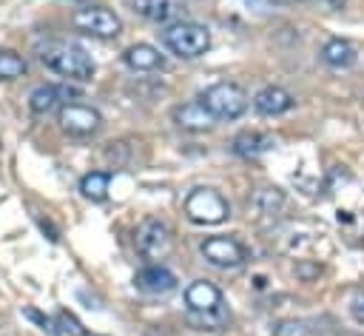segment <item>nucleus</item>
Wrapping results in <instances>:
<instances>
[{
  "label": "nucleus",
  "instance_id": "nucleus-1",
  "mask_svg": "<svg viewBox=\"0 0 364 336\" xmlns=\"http://www.w3.org/2000/svg\"><path fill=\"white\" fill-rule=\"evenodd\" d=\"M37 57L46 68H51L60 77L77 80V83H88L97 71L91 54L85 48H80L77 43L68 40H46L37 46Z\"/></svg>",
  "mask_w": 364,
  "mask_h": 336
},
{
  "label": "nucleus",
  "instance_id": "nucleus-2",
  "mask_svg": "<svg viewBox=\"0 0 364 336\" xmlns=\"http://www.w3.org/2000/svg\"><path fill=\"white\" fill-rule=\"evenodd\" d=\"M162 46L182 57V60H196L210 48V31L202 23L193 20H176L171 26H165L162 31Z\"/></svg>",
  "mask_w": 364,
  "mask_h": 336
},
{
  "label": "nucleus",
  "instance_id": "nucleus-3",
  "mask_svg": "<svg viewBox=\"0 0 364 336\" xmlns=\"http://www.w3.org/2000/svg\"><path fill=\"white\" fill-rule=\"evenodd\" d=\"M199 103L213 114V120H239L247 111V94L236 83H213L199 94Z\"/></svg>",
  "mask_w": 364,
  "mask_h": 336
},
{
  "label": "nucleus",
  "instance_id": "nucleus-4",
  "mask_svg": "<svg viewBox=\"0 0 364 336\" xmlns=\"http://www.w3.org/2000/svg\"><path fill=\"white\" fill-rule=\"evenodd\" d=\"M185 214L196 225H219L230 216V205L213 188H193L185 196Z\"/></svg>",
  "mask_w": 364,
  "mask_h": 336
},
{
  "label": "nucleus",
  "instance_id": "nucleus-5",
  "mask_svg": "<svg viewBox=\"0 0 364 336\" xmlns=\"http://www.w3.org/2000/svg\"><path fill=\"white\" fill-rule=\"evenodd\" d=\"M71 23L77 31L88 37H100V40H111L122 31V20L105 6H82L71 14Z\"/></svg>",
  "mask_w": 364,
  "mask_h": 336
},
{
  "label": "nucleus",
  "instance_id": "nucleus-6",
  "mask_svg": "<svg viewBox=\"0 0 364 336\" xmlns=\"http://www.w3.org/2000/svg\"><path fill=\"white\" fill-rule=\"evenodd\" d=\"M134 242H136V251H139L142 259H162L173 248L171 228L162 219H154V216L139 222V228L134 233Z\"/></svg>",
  "mask_w": 364,
  "mask_h": 336
},
{
  "label": "nucleus",
  "instance_id": "nucleus-7",
  "mask_svg": "<svg viewBox=\"0 0 364 336\" xmlns=\"http://www.w3.org/2000/svg\"><path fill=\"white\" fill-rule=\"evenodd\" d=\"M199 251L216 268H239V265H245L250 259L247 248L242 242H236L233 236H208L199 245Z\"/></svg>",
  "mask_w": 364,
  "mask_h": 336
},
{
  "label": "nucleus",
  "instance_id": "nucleus-8",
  "mask_svg": "<svg viewBox=\"0 0 364 336\" xmlns=\"http://www.w3.org/2000/svg\"><path fill=\"white\" fill-rule=\"evenodd\" d=\"M60 128L71 137H91L102 128V114L85 103H68L60 108Z\"/></svg>",
  "mask_w": 364,
  "mask_h": 336
},
{
  "label": "nucleus",
  "instance_id": "nucleus-9",
  "mask_svg": "<svg viewBox=\"0 0 364 336\" xmlns=\"http://www.w3.org/2000/svg\"><path fill=\"white\" fill-rule=\"evenodd\" d=\"M80 91L68 83H51V85H37L28 97V108L34 114H51L54 108H63L68 105L71 100H77Z\"/></svg>",
  "mask_w": 364,
  "mask_h": 336
},
{
  "label": "nucleus",
  "instance_id": "nucleus-10",
  "mask_svg": "<svg viewBox=\"0 0 364 336\" xmlns=\"http://www.w3.org/2000/svg\"><path fill=\"white\" fill-rule=\"evenodd\" d=\"M131 9L151 23H176L185 14V0H128Z\"/></svg>",
  "mask_w": 364,
  "mask_h": 336
},
{
  "label": "nucleus",
  "instance_id": "nucleus-11",
  "mask_svg": "<svg viewBox=\"0 0 364 336\" xmlns=\"http://www.w3.org/2000/svg\"><path fill=\"white\" fill-rule=\"evenodd\" d=\"M293 105H296V97L287 88H282V85H264L253 97V108L262 117H279V114L290 111Z\"/></svg>",
  "mask_w": 364,
  "mask_h": 336
},
{
  "label": "nucleus",
  "instance_id": "nucleus-12",
  "mask_svg": "<svg viewBox=\"0 0 364 336\" xmlns=\"http://www.w3.org/2000/svg\"><path fill=\"white\" fill-rule=\"evenodd\" d=\"M134 285L142 293H168V290L176 288V276L162 265H145L142 271H136Z\"/></svg>",
  "mask_w": 364,
  "mask_h": 336
},
{
  "label": "nucleus",
  "instance_id": "nucleus-13",
  "mask_svg": "<svg viewBox=\"0 0 364 336\" xmlns=\"http://www.w3.org/2000/svg\"><path fill=\"white\" fill-rule=\"evenodd\" d=\"M185 305L188 310H213L222 305V290L208 279H196L185 288Z\"/></svg>",
  "mask_w": 364,
  "mask_h": 336
},
{
  "label": "nucleus",
  "instance_id": "nucleus-14",
  "mask_svg": "<svg viewBox=\"0 0 364 336\" xmlns=\"http://www.w3.org/2000/svg\"><path fill=\"white\" fill-rule=\"evenodd\" d=\"M230 148H233V154H239L245 159H256V157H262V154H267L273 148V137L264 134V131H253V128L250 131H239L230 140Z\"/></svg>",
  "mask_w": 364,
  "mask_h": 336
},
{
  "label": "nucleus",
  "instance_id": "nucleus-15",
  "mask_svg": "<svg viewBox=\"0 0 364 336\" xmlns=\"http://www.w3.org/2000/svg\"><path fill=\"white\" fill-rule=\"evenodd\" d=\"M122 60L128 68L134 71H156L165 65V57L159 54V48H154L151 43H134L122 51Z\"/></svg>",
  "mask_w": 364,
  "mask_h": 336
},
{
  "label": "nucleus",
  "instance_id": "nucleus-16",
  "mask_svg": "<svg viewBox=\"0 0 364 336\" xmlns=\"http://www.w3.org/2000/svg\"><path fill=\"white\" fill-rule=\"evenodd\" d=\"M173 120H176V125L185 128V131H208V128L216 122L213 114H210L199 100L185 103V105H176V108H173Z\"/></svg>",
  "mask_w": 364,
  "mask_h": 336
},
{
  "label": "nucleus",
  "instance_id": "nucleus-17",
  "mask_svg": "<svg viewBox=\"0 0 364 336\" xmlns=\"http://www.w3.org/2000/svg\"><path fill=\"white\" fill-rule=\"evenodd\" d=\"M321 60H324L330 68H350V65H355L358 54H355V48H353L350 40L330 37V40L321 46Z\"/></svg>",
  "mask_w": 364,
  "mask_h": 336
},
{
  "label": "nucleus",
  "instance_id": "nucleus-18",
  "mask_svg": "<svg viewBox=\"0 0 364 336\" xmlns=\"http://www.w3.org/2000/svg\"><path fill=\"white\" fill-rule=\"evenodd\" d=\"M188 322L193 325V330H208V333L222 330L225 322H228V308H225V302H222V305L213 308V310H188Z\"/></svg>",
  "mask_w": 364,
  "mask_h": 336
},
{
  "label": "nucleus",
  "instance_id": "nucleus-19",
  "mask_svg": "<svg viewBox=\"0 0 364 336\" xmlns=\"http://www.w3.org/2000/svg\"><path fill=\"white\" fill-rule=\"evenodd\" d=\"M108 188H111V174L105 171H91L80 179V194L91 202H102L108 196Z\"/></svg>",
  "mask_w": 364,
  "mask_h": 336
},
{
  "label": "nucleus",
  "instance_id": "nucleus-20",
  "mask_svg": "<svg viewBox=\"0 0 364 336\" xmlns=\"http://www.w3.org/2000/svg\"><path fill=\"white\" fill-rule=\"evenodd\" d=\"M282 205H284V194H282L279 188H262V191H256V196H253V208H256L259 214H279Z\"/></svg>",
  "mask_w": 364,
  "mask_h": 336
},
{
  "label": "nucleus",
  "instance_id": "nucleus-21",
  "mask_svg": "<svg viewBox=\"0 0 364 336\" xmlns=\"http://www.w3.org/2000/svg\"><path fill=\"white\" fill-rule=\"evenodd\" d=\"M23 74H26V60L11 48H0V80H17Z\"/></svg>",
  "mask_w": 364,
  "mask_h": 336
},
{
  "label": "nucleus",
  "instance_id": "nucleus-22",
  "mask_svg": "<svg viewBox=\"0 0 364 336\" xmlns=\"http://www.w3.org/2000/svg\"><path fill=\"white\" fill-rule=\"evenodd\" d=\"M57 327H60V333H68V336H88L85 333V327L74 319V313H68V310H60L57 313Z\"/></svg>",
  "mask_w": 364,
  "mask_h": 336
},
{
  "label": "nucleus",
  "instance_id": "nucleus-23",
  "mask_svg": "<svg viewBox=\"0 0 364 336\" xmlns=\"http://www.w3.org/2000/svg\"><path fill=\"white\" fill-rule=\"evenodd\" d=\"M350 316H353L358 325H364V290L350 299Z\"/></svg>",
  "mask_w": 364,
  "mask_h": 336
},
{
  "label": "nucleus",
  "instance_id": "nucleus-24",
  "mask_svg": "<svg viewBox=\"0 0 364 336\" xmlns=\"http://www.w3.org/2000/svg\"><path fill=\"white\" fill-rule=\"evenodd\" d=\"M318 273H321V268H318V265H310V262H296V276H301L304 282L316 279Z\"/></svg>",
  "mask_w": 364,
  "mask_h": 336
},
{
  "label": "nucleus",
  "instance_id": "nucleus-25",
  "mask_svg": "<svg viewBox=\"0 0 364 336\" xmlns=\"http://www.w3.org/2000/svg\"><path fill=\"white\" fill-rule=\"evenodd\" d=\"M23 313H26V319H31V322H37V325H40L43 330H48V333H60V330H57V327L51 325V319H46V316H40V313H37L34 308H26Z\"/></svg>",
  "mask_w": 364,
  "mask_h": 336
},
{
  "label": "nucleus",
  "instance_id": "nucleus-26",
  "mask_svg": "<svg viewBox=\"0 0 364 336\" xmlns=\"http://www.w3.org/2000/svg\"><path fill=\"white\" fill-rule=\"evenodd\" d=\"M310 3H318V6H324V9H330V11H338V9H344L347 0H310Z\"/></svg>",
  "mask_w": 364,
  "mask_h": 336
},
{
  "label": "nucleus",
  "instance_id": "nucleus-27",
  "mask_svg": "<svg viewBox=\"0 0 364 336\" xmlns=\"http://www.w3.org/2000/svg\"><path fill=\"white\" fill-rule=\"evenodd\" d=\"M74 3H82V0H74Z\"/></svg>",
  "mask_w": 364,
  "mask_h": 336
}]
</instances>
